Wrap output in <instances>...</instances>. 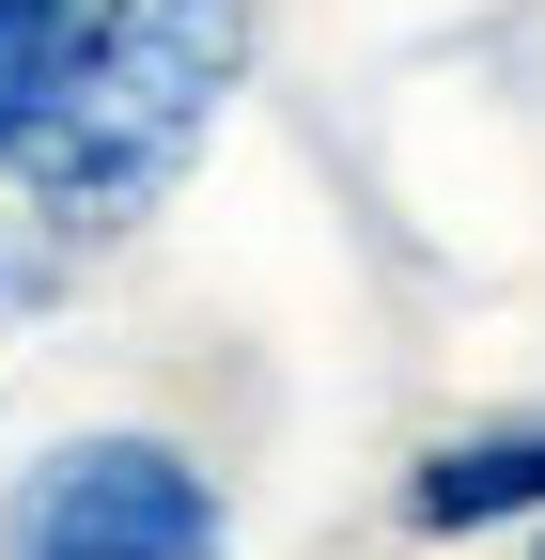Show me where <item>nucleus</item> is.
Segmentation results:
<instances>
[{
	"label": "nucleus",
	"mask_w": 545,
	"mask_h": 560,
	"mask_svg": "<svg viewBox=\"0 0 545 560\" xmlns=\"http://www.w3.org/2000/svg\"><path fill=\"white\" fill-rule=\"evenodd\" d=\"M0 560H234V467L172 405H94L0 467Z\"/></svg>",
	"instance_id": "f03ea898"
},
{
	"label": "nucleus",
	"mask_w": 545,
	"mask_h": 560,
	"mask_svg": "<svg viewBox=\"0 0 545 560\" xmlns=\"http://www.w3.org/2000/svg\"><path fill=\"white\" fill-rule=\"evenodd\" d=\"M250 79H265V0H109L79 94L47 109V140L0 187L62 265H109L125 234L172 219V187L202 172V140L234 125Z\"/></svg>",
	"instance_id": "f257e3e1"
},
{
	"label": "nucleus",
	"mask_w": 545,
	"mask_h": 560,
	"mask_svg": "<svg viewBox=\"0 0 545 560\" xmlns=\"http://www.w3.org/2000/svg\"><path fill=\"white\" fill-rule=\"evenodd\" d=\"M94 16H109V0H0V172H16L32 140H47V109L79 94Z\"/></svg>",
	"instance_id": "20e7f679"
},
{
	"label": "nucleus",
	"mask_w": 545,
	"mask_h": 560,
	"mask_svg": "<svg viewBox=\"0 0 545 560\" xmlns=\"http://www.w3.org/2000/svg\"><path fill=\"white\" fill-rule=\"evenodd\" d=\"M62 280H79V265H62V249H47V234L16 219V187H0V327H16V312H47Z\"/></svg>",
	"instance_id": "39448f33"
},
{
	"label": "nucleus",
	"mask_w": 545,
	"mask_h": 560,
	"mask_svg": "<svg viewBox=\"0 0 545 560\" xmlns=\"http://www.w3.org/2000/svg\"><path fill=\"white\" fill-rule=\"evenodd\" d=\"M390 529H405V545H530V529H545V405L421 436L405 482H390Z\"/></svg>",
	"instance_id": "7ed1b4c3"
},
{
	"label": "nucleus",
	"mask_w": 545,
	"mask_h": 560,
	"mask_svg": "<svg viewBox=\"0 0 545 560\" xmlns=\"http://www.w3.org/2000/svg\"><path fill=\"white\" fill-rule=\"evenodd\" d=\"M514 560H545V529H530V545H514Z\"/></svg>",
	"instance_id": "423d86ee"
}]
</instances>
